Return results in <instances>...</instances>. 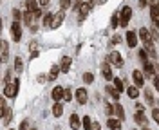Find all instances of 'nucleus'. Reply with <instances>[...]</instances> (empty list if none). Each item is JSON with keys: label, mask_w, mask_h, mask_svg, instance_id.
Here are the masks:
<instances>
[{"label": "nucleus", "mask_w": 159, "mask_h": 130, "mask_svg": "<svg viewBox=\"0 0 159 130\" xmlns=\"http://www.w3.org/2000/svg\"><path fill=\"white\" fill-rule=\"evenodd\" d=\"M105 90H107V94H110L114 100H119V90L116 89V87H107Z\"/></svg>", "instance_id": "nucleus-22"}, {"label": "nucleus", "mask_w": 159, "mask_h": 130, "mask_svg": "<svg viewBox=\"0 0 159 130\" xmlns=\"http://www.w3.org/2000/svg\"><path fill=\"white\" fill-rule=\"evenodd\" d=\"M11 130H13V128H11Z\"/></svg>", "instance_id": "nucleus-53"}, {"label": "nucleus", "mask_w": 159, "mask_h": 130, "mask_svg": "<svg viewBox=\"0 0 159 130\" xmlns=\"http://www.w3.org/2000/svg\"><path fill=\"white\" fill-rule=\"evenodd\" d=\"M16 92H18V80L15 81V83H6V87H4V96L15 98Z\"/></svg>", "instance_id": "nucleus-2"}, {"label": "nucleus", "mask_w": 159, "mask_h": 130, "mask_svg": "<svg viewBox=\"0 0 159 130\" xmlns=\"http://www.w3.org/2000/svg\"><path fill=\"white\" fill-rule=\"evenodd\" d=\"M105 112H107V116H112L116 109H114V105H110V103H105Z\"/></svg>", "instance_id": "nucleus-31"}, {"label": "nucleus", "mask_w": 159, "mask_h": 130, "mask_svg": "<svg viewBox=\"0 0 159 130\" xmlns=\"http://www.w3.org/2000/svg\"><path fill=\"white\" fill-rule=\"evenodd\" d=\"M139 58H141V60L147 63V58H148V54H147V49H141V51H139Z\"/></svg>", "instance_id": "nucleus-35"}, {"label": "nucleus", "mask_w": 159, "mask_h": 130, "mask_svg": "<svg viewBox=\"0 0 159 130\" xmlns=\"http://www.w3.org/2000/svg\"><path fill=\"white\" fill-rule=\"evenodd\" d=\"M107 127H109L110 130H121V121H119V119H114V118H110V119L107 121Z\"/></svg>", "instance_id": "nucleus-13"}, {"label": "nucleus", "mask_w": 159, "mask_h": 130, "mask_svg": "<svg viewBox=\"0 0 159 130\" xmlns=\"http://www.w3.org/2000/svg\"><path fill=\"white\" fill-rule=\"evenodd\" d=\"M18 130H29V121H22V125H20Z\"/></svg>", "instance_id": "nucleus-41"}, {"label": "nucleus", "mask_w": 159, "mask_h": 130, "mask_svg": "<svg viewBox=\"0 0 159 130\" xmlns=\"http://www.w3.org/2000/svg\"><path fill=\"white\" fill-rule=\"evenodd\" d=\"M13 18H15V22H18L20 18H22V13H20L18 9H15L13 11Z\"/></svg>", "instance_id": "nucleus-38"}, {"label": "nucleus", "mask_w": 159, "mask_h": 130, "mask_svg": "<svg viewBox=\"0 0 159 130\" xmlns=\"http://www.w3.org/2000/svg\"><path fill=\"white\" fill-rule=\"evenodd\" d=\"M90 130H101V127H99V123H92V127H90Z\"/></svg>", "instance_id": "nucleus-45"}, {"label": "nucleus", "mask_w": 159, "mask_h": 130, "mask_svg": "<svg viewBox=\"0 0 159 130\" xmlns=\"http://www.w3.org/2000/svg\"><path fill=\"white\" fill-rule=\"evenodd\" d=\"M49 2H51V0H40V6H42V7H45V6H49Z\"/></svg>", "instance_id": "nucleus-46"}, {"label": "nucleus", "mask_w": 159, "mask_h": 130, "mask_svg": "<svg viewBox=\"0 0 159 130\" xmlns=\"http://www.w3.org/2000/svg\"><path fill=\"white\" fill-rule=\"evenodd\" d=\"M145 74L148 76V78H154L156 80V65H152V63H145Z\"/></svg>", "instance_id": "nucleus-12"}, {"label": "nucleus", "mask_w": 159, "mask_h": 130, "mask_svg": "<svg viewBox=\"0 0 159 130\" xmlns=\"http://www.w3.org/2000/svg\"><path fill=\"white\" fill-rule=\"evenodd\" d=\"M114 109H116V114L119 116V119H123V118H125V109H123L119 103H116V105H114Z\"/></svg>", "instance_id": "nucleus-24"}, {"label": "nucleus", "mask_w": 159, "mask_h": 130, "mask_svg": "<svg viewBox=\"0 0 159 130\" xmlns=\"http://www.w3.org/2000/svg\"><path fill=\"white\" fill-rule=\"evenodd\" d=\"M147 2H148V0H139V6H141V7H145V6H147Z\"/></svg>", "instance_id": "nucleus-47"}, {"label": "nucleus", "mask_w": 159, "mask_h": 130, "mask_svg": "<svg viewBox=\"0 0 159 130\" xmlns=\"http://www.w3.org/2000/svg\"><path fill=\"white\" fill-rule=\"evenodd\" d=\"M112 43H119V36H114L112 38Z\"/></svg>", "instance_id": "nucleus-48"}, {"label": "nucleus", "mask_w": 159, "mask_h": 130, "mask_svg": "<svg viewBox=\"0 0 159 130\" xmlns=\"http://www.w3.org/2000/svg\"><path fill=\"white\" fill-rule=\"evenodd\" d=\"M145 100H147V103H148V105H152V103H154V96H152V92H150V90H145Z\"/></svg>", "instance_id": "nucleus-33"}, {"label": "nucleus", "mask_w": 159, "mask_h": 130, "mask_svg": "<svg viewBox=\"0 0 159 130\" xmlns=\"http://www.w3.org/2000/svg\"><path fill=\"white\" fill-rule=\"evenodd\" d=\"M52 114H54L56 118H60V116L63 114V107H61V103H54V107H52Z\"/></svg>", "instance_id": "nucleus-21"}, {"label": "nucleus", "mask_w": 159, "mask_h": 130, "mask_svg": "<svg viewBox=\"0 0 159 130\" xmlns=\"http://www.w3.org/2000/svg\"><path fill=\"white\" fill-rule=\"evenodd\" d=\"M11 33H13V38H15V42H20V38H22V27H20L18 22H15V24L11 25Z\"/></svg>", "instance_id": "nucleus-5"}, {"label": "nucleus", "mask_w": 159, "mask_h": 130, "mask_svg": "<svg viewBox=\"0 0 159 130\" xmlns=\"http://www.w3.org/2000/svg\"><path fill=\"white\" fill-rule=\"evenodd\" d=\"M90 7H92V6H90L89 2H87V4H83V6H81V7H80V20H83V18H85V16H87V15H89Z\"/></svg>", "instance_id": "nucleus-16"}, {"label": "nucleus", "mask_w": 159, "mask_h": 130, "mask_svg": "<svg viewBox=\"0 0 159 130\" xmlns=\"http://www.w3.org/2000/svg\"><path fill=\"white\" fill-rule=\"evenodd\" d=\"M90 127H92V121H90L89 116H85V118H83V128H85V130H90Z\"/></svg>", "instance_id": "nucleus-32"}, {"label": "nucleus", "mask_w": 159, "mask_h": 130, "mask_svg": "<svg viewBox=\"0 0 159 130\" xmlns=\"http://www.w3.org/2000/svg\"><path fill=\"white\" fill-rule=\"evenodd\" d=\"M33 20H34V16H33V13H31V11H25V13H24V22H25V24H33Z\"/></svg>", "instance_id": "nucleus-25"}, {"label": "nucleus", "mask_w": 159, "mask_h": 130, "mask_svg": "<svg viewBox=\"0 0 159 130\" xmlns=\"http://www.w3.org/2000/svg\"><path fill=\"white\" fill-rule=\"evenodd\" d=\"M119 18H121V24H119V25L127 27V25H129V22H130V18H132V7L125 6V7L121 9V15H119Z\"/></svg>", "instance_id": "nucleus-1"}, {"label": "nucleus", "mask_w": 159, "mask_h": 130, "mask_svg": "<svg viewBox=\"0 0 159 130\" xmlns=\"http://www.w3.org/2000/svg\"><path fill=\"white\" fill-rule=\"evenodd\" d=\"M114 87H116V89H118L119 92L125 89V85H123V81H121V80H114Z\"/></svg>", "instance_id": "nucleus-34"}, {"label": "nucleus", "mask_w": 159, "mask_h": 130, "mask_svg": "<svg viewBox=\"0 0 159 130\" xmlns=\"http://www.w3.org/2000/svg\"><path fill=\"white\" fill-rule=\"evenodd\" d=\"M150 34H152V40H156V42H159V27H152L150 29Z\"/></svg>", "instance_id": "nucleus-28"}, {"label": "nucleus", "mask_w": 159, "mask_h": 130, "mask_svg": "<svg viewBox=\"0 0 159 130\" xmlns=\"http://www.w3.org/2000/svg\"><path fill=\"white\" fill-rule=\"evenodd\" d=\"M25 7H27V11H36V0H25Z\"/></svg>", "instance_id": "nucleus-23"}, {"label": "nucleus", "mask_w": 159, "mask_h": 130, "mask_svg": "<svg viewBox=\"0 0 159 130\" xmlns=\"http://www.w3.org/2000/svg\"><path fill=\"white\" fill-rule=\"evenodd\" d=\"M70 58L69 56H63V58H61V65H60V67H61V72H69V69H70Z\"/></svg>", "instance_id": "nucleus-17"}, {"label": "nucleus", "mask_w": 159, "mask_h": 130, "mask_svg": "<svg viewBox=\"0 0 159 130\" xmlns=\"http://www.w3.org/2000/svg\"><path fill=\"white\" fill-rule=\"evenodd\" d=\"M156 89L159 90V78H156Z\"/></svg>", "instance_id": "nucleus-49"}, {"label": "nucleus", "mask_w": 159, "mask_h": 130, "mask_svg": "<svg viewBox=\"0 0 159 130\" xmlns=\"http://www.w3.org/2000/svg\"><path fill=\"white\" fill-rule=\"evenodd\" d=\"M152 116H154V119L159 123V109H154V110H152Z\"/></svg>", "instance_id": "nucleus-42"}, {"label": "nucleus", "mask_w": 159, "mask_h": 130, "mask_svg": "<svg viewBox=\"0 0 159 130\" xmlns=\"http://www.w3.org/2000/svg\"><path fill=\"white\" fill-rule=\"evenodd\" d=\"M0 51H2V61H6V60H7V54H9L7 42H2V47H0Z\"/></svg>", "instance_id": "nucleus-19"}, {"label": "nucleus", "mask_w": 159, "mask_h": 130, "mask_svg": "<svg viewBox=\"0 0 159 130\" xmlns=\"http://www.w3.org/2000/svg\"><path fill=\"white\" fill-rule=\"evenodd\" d=\"M83 81H85V83H92V81H94V74H92V72H85V74H83Z\"/></svg>", "instance_id": "nucleus-29"}, {"label": "nucleus", "mask_w": 159, "mask_h": 130, "mask_svg": "<svg viewBox=\"0 0 159 130\" xmlns=\"http://www.w3.org/2000/svg\"><path fill=\"white\" fill-rule=\"evenodd\" d=\"M42 22H43V24H45V25H47V24H52V16H51V13H45V15H43V16H42Z\"/></svg>", "instance_id": "nucleus-30"}, {"label": "nucleus", "mask_w": 159, "mask_h": 130, "mask_svg": "<svg viewBox=\"0 0 159 130\" xmlns=\"http://www.w3.org/2000/svg\"><path fill=\"white\" fill-rule=\"evenodd\" d=\"M69 123H70V128H72V130H78L80 128V118H78V114H70Z\"/></svg>", "instance_id": "nucleus-14"}, {"label": "nucleus", "mask_w": 159, "mask_h": 130, "mask_svg": "<svg viewBox=\"0 0 159 130\" xmlns=\"http://www.w3.org/2000/svg\"><path fill=\"white\" fill-rule=\"evenodd\" d=\"M63 100H65V101L72 100V90H70V89H65V96H63Z\"/></svg>", "instance_id": "nucleus-37"}, {"label": "nucleus", "mask_w": 159, "mask_h": 130, "mask_svg": "<svg viewBox=\"0 0 159 130\" xmlns=\"http://www.w3.org/2000/svg\"><path fill=\"white\" fill-rule=\"evenodd\" d=\"M58 74H60V67H52V69H51V72H49V80L51 81L56 80V78H58Z\"/></svg>", "instance_id": "nucleus-26"}, {"label": "nucleus", "mask_w": 159, "mask_h": 130, "mask_svg": "<svg viewBox=\"0 0 159 130\" xmlns=\"http://www.w3.org/2000/svg\"><path fill=\"white\" fill-rule=\"evenodd\" d=\"M132 78H134L136 87H143V85H145V78H143V72H141V70H134V72H132Z\"/></svg>", "instance_id": "nucleus-6"}, {"label": "nucleus", "mask_w": 159, "mask_h": 130, "mask_svg": "<svg viewBox=\"0 0 159 130\" xmlns=\"http://www.w3.org/2000/svg\"><path fill=\"white\" fill-rule=\"evenodd\" d=\"M145 130H148V128H147V127H145Z\"/></svg>", "instance_id": "nucleus-51"}, {"label": "nucleus", "mask_w": 159, "mask_h": 130, "mask_svg": "<svg viewBox=\"0 0 159 130\" xmlns=\"http://www.w3.org/2000/svg\"><path fill=\"white\" fill-rule=\"evenodd\" d=\"M150 18L154 22V25L159 27V7H150Z\"/></svg>", "instance_id": "nucleus-11"}, {"label": "nucleus", "mask_w": 159, "mask_h": 130, "mask_svg": "<svg viewBox=\"0 0 159 130\" xmlns=\"http://www.w3.org/2000/svg\"><path fill=\"white\" fill-rule=\"evenodd\" d=\"M139 38L145 42V47H147V49H148V47H154V45H152V34H150V31H147L145 27L139 29Z\"/></svg>", "instance_id": "nucleus-3"}, {"label": "nucleus", "mask_w": 159, "mask_h": 130, "mask_svg": "<svg viewBox=\"0 0 159 130\" xmlns=\"http://www.w3.org/2000/svg\"><path fill=\"white\" fill-rule=\"evenodd\" d=\"M109 60H110V63H114V65H118V67H123V58H121L119 52H110Z\"/></svg>", "instance_id": "nucleus-7"}, {"label": "nucleus", "mask_w": 159, "mask_h": 130, "mask_svg": "<svg viewBox=\"0 0 159 130\" xmlns=\"http://www.w3.org/2000/svg\"><path fill=\"white\" fill-rule=\"evenodd\" d=\"M156 74H157V78H159V63L156 65Z\"/></svg>", "instance_id": "nucleus-50"}, {"label": "nucleus", "mask_w": 159, "mask_h": 130, "mask_svg": "<svg viewBox=\"0 0 159 130\" xmlns=\"http://www.w3.org/2000/svg\"><path fill=\"white\" fill-rule=\"evenodd\" d=\"M47 80H49V76H38L40 83H47Z\"/></svg>", "instance_id": "nucleus-43"}, {"label": "nucleus", "mask_w": 159, "mask_h": 130, "mask_svg": "<svg viewBox=\"0 0 159 130\" xmlns=\"http://www.w3.org/2000/svg\"><path fill=\"white\" fill-rule=\"evenodd\" d=\"M33 16H34V18H38V16H42V9H36V11H33Z\"/></svg>", "instance_id": "nucleus-44"}, {"label": "nucleus", "mask_w": 159, "mask_h": 130, "mask_svg": "<svg viewBox=\"0 0 159 130\" xmlns=\"http://www.w3.org/2000/svg\"><path fill=\"white\" fill-rule=\"evenodd\" d=\"M63 16H65V13H63V11H60V13H56V15H54V18H52V24H51V27H52V29H56V27H60V24L63 22Z\"/></svg>", "instance_id": "nucleus-10"}, {"label": "nucleus", "mask_w": 159, "mask_h": 130, "mask_svg": "<svg viewBox=\"0 0 159 130\" xmlns=\"http://www.w3.org/2000/svg\"><path fill=\"white\" fill-rule=\"evenodd\" d=\"M31 130H36V128H31Z\"/></svg>", "instance_id": "nucleus-52"}, {"label": "nucleus", "mask_w": 159, "mask_h": 130, "mask_svg": "<svg viewBox=\"0 0 159 130\" xmlns=\"http://www.w3.org/2000/svg\"><path fill=\"white\" fill-rule=\"evenodd\" d=\"M2 114H4V125H7V123L11 121V109H4Z\"/></svg>", "instance_id": "nucleus-27"}, {"label": "nucleus", "mask_w": 159, "mask_h": 130, "mask_svg": "<svg viewBox=\"0 0 159 130\" xmlns=\"http://www.w3.org/2000/svg\"><path fill=\"white\" fill-rule=\"evenodd\" d=\"M70 2H72V0H61V11L67 9V7L70 6Z\"/></svg>", "instance_id": "nucleus-40"}, {"label": "nucleus", "mask_w": 159, "mask_h": 130, "mask_svg": "<svg viewBox=\"0 0 159 130\" xmlns=\"http://www.w3.org/2000/svg\"><path fill=\"white\" fill-rule=\"evenodd\" d=\"M51 96H52V100L58 103L60 100H63V96H65V89H61V87H54L52 92H51Z\"/></svg>", "instance_id": "nucleus-4"}, {"label": "nucleus", "mask_w": 159, "mask_h": 130, "mask_svg": "<svg viewBox=\"0 0 159 130\" xmlns=\"http://www.w3.org/2000/svg\"><path fill=\"white\" fill-rule=\"evenodd\" d=\"M127 94H129V98H130V100H136V98L139 96L138 87H129V89H127Z\"/></svg>", "instance_id": "nucleus-20"}, {"label": "nucleus", "mask_w": 159, "mask_h": 130, "mask_svg": "<svg viewBox=\"0 0 159 130\" xmlns=\"http://www.w3.org/2000/svg\"><path fill=\"white\" fill-rule=\"evenodd\" d=\"M101 72H103V76H105L107 80H112V70H110L109 63H103V67H101Z\"/></svg>", "instance_id": "nucleus-18"}, {"label": "nucleus", "mask_w": 159, "mask_h": 130, "mask_svg": "<svg viewBox=\"0 0 159 130\" xmlns=\"http://www.w3.org/2000/svg\"><path fill=\"white\" fill-rule=\"evenodd\" d=\"M134 119H136L138 125H145V127L148 125V119H147V116H145L143 112H136V118H134Z\"/></svg>", "instance_id": "nucleus-15"}, {"label": "nucleus", "mask_w": 159, "mask_h": 130, "mask_svg": "<svg viewBox=\"0 0 159 130\" xmlns=\"http://www.w3.org/2000/svg\"><path fill=\"white\" fill-rule=\"evenodd\" d=\"M87 98H89V96H87V90L85 89H78L76 90V100H78L80 105H85V103H87Z\"/></svg>", "instance_id": "nucleus-9"}, {"label": "nucleus", "mask_w": 159, "mask_h": 130, "mask_svg": "<svg viewBox=\"0 0 159 130\" xmlns=\"http://www.w3.org/2000/svg\"><path fill=\"white\" fill-rule=\"evenodd\" d=\"M127 43H129V47H136L138 45V34L134 31H127Z\"/></svg>", "instance_id": "nucleus-8"}, {"label": "nucleus", "mask_w": 159, "mask_h": 130, "mask_svg": "<svg viewBox=\"0 0 159 130\" xmlns=\"http://www.w3.org/2000/svg\"><path fill=\"white\" fill-rule=\"evenodd\" d=\"M83 6V0H72V9H80Z\"/></svg>", "instance_id": "nucleus-36"}, {"label": "nucleus", "mask_w": 159, "mask_h": 130, "mask_svg": "<svg viewBox=\"0 0 159 130\" xmlns=\"http://www.w3.org/2000/svg\"><path fill=\"white\" fill-rule=\"evenodd\" d=\"M15 67L16 70H22V58H15Z\"/></svg>", "instance_id": "nucleus-39"}]
</instances>
